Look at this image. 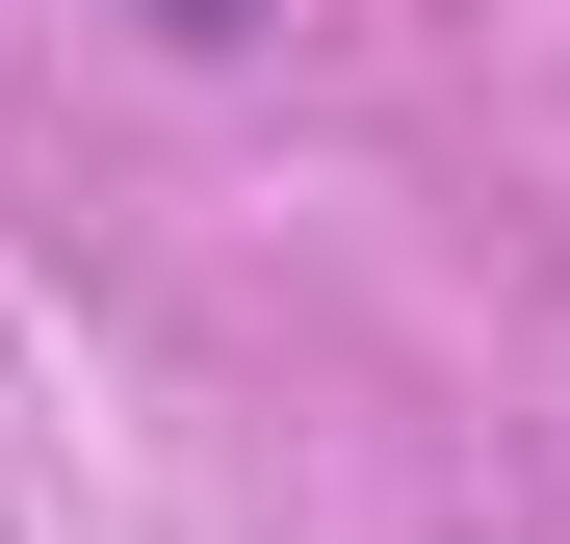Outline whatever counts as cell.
<instances>
[{"mask_svg": "<svg viewBox=\"0 0 570 544\" xmlns=\"http://www.w3.org/2000/svg\"><path fill=\"white\" fill-rule=\"evenodd\" d=\"M130 27H181V52H234V27H259V0H130Z\"/></svg>", "mask_w": 570, "mask_h": 544, "instance_id": "obj_1", "label": "cell"}]
</instances>
